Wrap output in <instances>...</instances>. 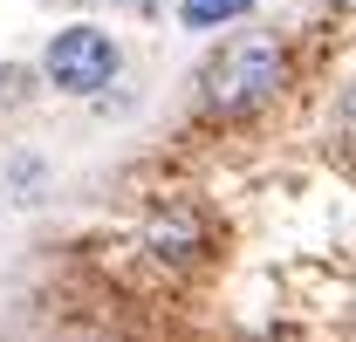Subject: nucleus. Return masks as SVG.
<instances>
[{"label":"nucleus","instance_id":"obj_1","mask_svg":"<svg viewBox=\"0 0 356 342\" xmlns=\"http://www.w3.org/2000/svg\"><path fill=\"white\" fill-rule=\"evenodd\" d=\"M288 89V55L261 35H240V42H226L206 69H199V96H206V110H220V117H247V110H261Z\"/></svg>","mask_w":356,"mask_h":342},{"label":"nucleus","instance_id":"obj_2","mask_svg":"<svg viewBox=\"0 0 356 342\" xmlns=\"http://www.w3.org/2000/svg\"><path fill=\"white\" fill-rule=\"evenodd\" d=\"M117 76V42L103 28H62L48 42V83L69 89V96H89Z\"/></svg>","mask_w":356,"mask_h":342},{"label":"nucleus","instance_id":"obj_3","mask_svg":"<svg viewBox=\"0 0 356 342\" xmlns=\"http://www.w3.org/2000/svg\"><path fill=\"white\" fill-rule=\"evenodd\" d=\"M144 254L172 260V267L199 260V254H206V226H199V213H192V206H158L151 226H144Z\"/></svg>","mask_w":356,"mask_h":342},{"label":"nucleus","instance_id":"obj_4","mask_svg":"<svg viewBox=\"0 0 356 342\" xmlns=\"http://www.w3.org/2000/svg\"><path fill=\"white\" fill-rule=\"evenodd\" d=\"M254 0H185L178 14H185V28H213V21H240Z\"/></svg>","mask_w":356,"mask_h":342},{"label":"nucleus","instance_id":"obj_5","mask_svg":"<svg viewBox=\"0 0 356 342\" xmlns=\"http://www.w3.org/2000/svg\"><path fill=\"white\" fill-rule=\"evenodd\" d=\"M21 96V69H0V103H14Z\"/></svg>","mask_w":356,"mask_h":342},{"label":"nucleus","instance_id":"obj_6","mask_svg":"<svg viewBox=\"0 0 356 342\" xmlns=\"http://www.w3.org/2000/svg\"><path fill=\"white\" fill-rule=\"evenodd\" d=\"M343 137H350V144H356V96H350V103H343Z\"/></svg>","mask_w":356,"mask_h":342}]
</instances>
